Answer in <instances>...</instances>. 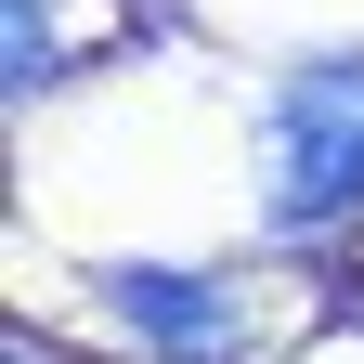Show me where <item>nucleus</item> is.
I'll return each instance as SVG.
<instances>
[{
  "label": "nucleus",
  "mask_w": 364,
  "mask_h": 364,
  "mask_svg": "<svg viewBox=\"0 0 364 364\" xmlns=\"http://www.w3.org/2000/svg\"><path fill=\"white\" fill-rule=\"evenodd\" d=\"M117 312H130V338H156L169 364H221L235 351V299H221L208 273H117Z\"/></svg>",
  "instance_id": "f03ea898"
},
{
  "label": "nucleus",
  "mask_w": 364,
  "mask_h": 364,
  "mask_svg": "<svg viewBox=\"0 0 364 364\" xmlns=\"http://www.w3.org/2000/svg\"><path fill=\"white\" fill-rule=\"evenodd\" d=\"M338 208H364V65H299L273 91V235H326Z\"/></svg>",
  "instance_id": "f257e3e1"
}]
</instances>
